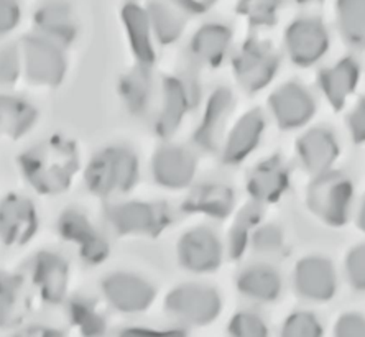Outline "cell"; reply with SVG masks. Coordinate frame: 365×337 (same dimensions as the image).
Here are the masks:
<instances>
[{
	"label": "cell",
	"instance_id": "cell-23",
	"mask_svg": "<svg viewBox=\"0 0 365 337\" xmlns=\"http://www.w3.org/2000/svg\"><path fill=\"white\" fill-rule=\"evenodd\" d=\"M186 104L187 98L182 85L178 81H175V79H168L165 84V107L162 117H160V130L163 133L173 132L181 120Z\"/></svg>",
	"mask_w": 365,
	"mask_h": 337
},
{
	"label": "cell",
	"instance_id": "cell-9",
	"mask_svg": "<svg viewBox=\"0 0 365 337\" xmlns=\"http://www.w3.org/2000/svg\"><path fill=\"white\" fill-rule=\"evenodd\" d=\"M270 107L283 128L302 127L314 114V100L308 89L297 83L282 85L270 98Z\"/></svg>",
	"mask_w": 365,
	"mask_h": 337
},
{
	"label": "cell",
	"instance_id": "cell-28",
	"mask_svg": "<svg viewBox=\"0 0 365 337\" xmlns=\"http://www.w3.org/2000/svg\"><path fill=\"white\" fill-rule=\"evenodd\" d=\"M282 334L287 337H318L323 334V328L314 314L294 313L284 321Z\"/></svg>",
	"mask_w": 365,
	"mask_h": 337
},
{
	"label": "cell",
	"instance_id": "cell-6",
	"mask_svg": "<svg viewBox=\"0 0 365 337\" xmlns=\"http://www.w3.org/2000/svg\"><path fill=\"white\" fill-rule=\"evenodd\" d=\"M178 256L185 269L204 274L221 265L222 245L211 229L197 227L182 235L178 245Z\"/></svg>",
	"mask_w": 365,
	"mask_h": 337
},
{
	"label": "cell",
	"instance_id": "cell-12",
	"mask_svg": "<svg viewBox=\"0 0 365 337\" xmlns=\"http://www.w3.org/2000/svg\"><path fill=\"white\" fill-rule=\"evenodd\" d=\"M298 155L303 167L316 176L331 168V165L339 157V147L329 130L318 127L306 132L299 138Z\"/></svg>",
	"mask_w": 365,
	"mask_h": 337
},
{
	"label": "cell",
	"instance_id": "cell-7",
	"mask_svg": "<svg viewBox=\"0 0 365 337\" xmlns=\"http://www.w3.org/2000/svg\"><path fill=\"white\" fill-rule=\"evenodd\" d=\"M329 46L326 26L318 19L293 21L287 31L289 58L299 66H309L324 56Z\"/></svg>",
	"mask_w": 365,
	"mask_h": 337
},
{
	"label": "cell",
	"instance_id": "cell-37",
	"mask_svg": "<svg viewBox=\"0 0 365 337\" xmlns=\"http://www.w3.org/2000/svg\"><path fill=\"white\" fill-rule=\"evenodd\" d=\"M298 2H302V4H308V2H316V0H298Z\"/></svg>",
	"mask_w": 365,
	"mask_h": 337
},
{
	"label": "cell",
	"instance_id": "cell-24",
	"mask_svg": "<svg viewBox=\"0 0 365 337\" xmlns=\"http://www.w3.org/2000/svg\"><path fill=\"white\" fill-rule=\"evenodd\" d=\"M35 50H30V69L31 76L38 81H51L56 83V78L63 73V60L58 55L55 48L36 45Z\"/></svg>",
	"mask_w": 365,
	"mask_h": 337
},
{
	"label": "cell",
	"instance_id": "cell-22",
	"mask_svg": "<svg viewBox=\"0 0 365 337\" xmlns=\"http://www.w3.org/2000/svg\"><path fill=\"white\" fill-rule=\"evenodd\" d=\"M191 207L196 211H202L216 217H225L234 204V195L225 186L209 185L191 196Z\"/></svg>",
	"mask_w": 365,
	"mask_h": 337
},
{
	"label": "cell",
	"instance_id": "cell-14",
	"mask_svg": "<svg viewBox=\"0 0 365 337\" xmlns=\"http://www.w3.org/2000/svg\"><path fill=\"white\" fill-rule=\"evenodd\" d=\"M265 120L260 110H252L240 119L230 132L225 142L224 160L227 163H237L244 160L252 150L259 145Z\"/></svg>",
	"mask_w": 365,
	"mask_h": 337
},
{
	"label": "cell",
	"instance_id": "cell-31",
	"mask_svg": "<svg viewBox=\"0 0 365 337\" xmlns=\"http://www.w3.org/2000/svg\"><path fill=\"white\" fill-rule=\"evenodd\" d=\"M252 245L260 254H275L283 245L282 231L275 226L260 227L252 237Z\"/></svg>",
	"mask_w": 365,
	"mask_h": 337
},
{
	"label": "cell",
	"instance_id": "cell-16",
	"mask_svg": "<svg viewBox=\"0 0 365 337\" xmlns=\"http://www.w3.org/2000/svg\"><path fill=\"white\" fill-rule=\"evenodd\" d=\"M288 170L278 157L267 160L254 170L249 180V191L259 202H270L288 188Z\"/></svg>",
	"mask_w": 365,
	"mask_h": 337
},
{
	"label": "cell",
	"instance_id": "cell-3",
	"mask_svg": "<svg viewBox=\"0 0 365 337\" xmlns=\"http://www.w3.org/2000/svg\"><path fill=\"white\" fill-rule=\"evenodd\" d=\"M26 163V175L31 181L38 183L40 188L46 191H60L69 183L74 170V155L66 143L51 142L40 147L30 155Z\"/></svg>",
	"mask_w": 365,
	"mask_h": 337
},
{
	"label": "cell",
	"instance_id": "cell-19",
	"mask_svg": "<svg viewBox=\"0 0 365 337\" xmlns=\"http://www.w3.org/2000/svg\"><path fill=\"white\" fill-rule=\"evenodd\" d=\"M34 219L35 214L30 202L12 197L0 204V235L14 242H21L34 234Z\"/></svg>",
	"mask_w": 365,
	"mask_h": 337
},
{
	"label": "cell",
	"instance_id": "cell-2",
	"mask_svg": "<svg viewBox=\"0 0 365 337\" xmlns=\"http://www.w3.org/2000/svg\"><path fill=\"white\" fill-rule=\"evenodd\" d=\"M137 180V160L128 150L109 148L91 163L88 181L98 195H112L132 188Z\"/></svg>",
	"mask_w": 365,
	"mask_h": 337
},
{
	"label": "cell",
	"instance_id": "cell-25",
	"mask_svg": "<svg viewBox=\"0 0 365 337\" xmlns=\"http://www.w3.org/2000/svg\"><path fill=\"white\" fill-rule=\"evenodd\" d=\"M148 21L155 28V33L163 43L176 40L182 30V20L173 10L162 4H153L148 12Z\"/></svg>",
	"mask_w": 365,
	"mask_h": 337
},
{
	"label": "cell",
	"instance_id": "cell-35",
	"mask_svg": "<svg viewBox=\"0 0 365 337\" xmlns=\"http://www.w3.org/2000/svg\"><path fill=\"white\" fill-rule=\"evenodd\" d=\"M359 227L365 231V199L362 202V207H361V212H359Z\"/></svg>",
	"mask_w": 365,
	"mask_h": 337
},
{
	"label": "cell",
	"instance_id": "cell-18",
	"mask_svg": "<svg viewBox=\"0 0 365 337\" xmlns=\"http://www.w3.org/2000/svg\"><path fill=\"white\" fill-rule=\"evenodd\" d=\"M239 291L255 301H273L282 291V278L268 265H252L237 278Z\"/></svg>",
	"mask_w": 365,
	"mask_h": 337
},
{
	"label": "cell",
	"instance_id": "cell-27",
	"mask_svg": "<svg viewBox=\"0 0 365 337\" xmlns=\"http://www.w3.org/2000/svg\"><path fill=\"white\" fill-rule=\"evenodd\" d=\"M278 4L280 0H239V12L252 24L270 25L275 21Z\"/></svg>",
	"mask_w": 365,
	"mask_h": 337
},
{
	"label": "cell",
	"instance_id": "cell-21",
	"mask_svg": "<svg viewBox=\"0 0 365 337\" xmlns=\"http://www.w3.org/2000/svg\"><path fill=\"white\" fill-rule=\"evenodd\" d=\"M337 21L349 45L365 46V0H337Z\"/></svg>",
	"mask_w": 365,
	"mask_h": 337
},
{
	"label": "cell",
	"instance_id": "cell-15",
	"mask_svg": "<svg viewBox=\"0 0 365 337\" xmlns=\"http://www.w3.org/2000/svg\"><path fill=\"white\" fill-rule=\"evenodd\" d=\"M234 109V98L227 89H219L209 99L202 124L196 133V142L207 150H214L221 140L225 122Z\"/></svg>",
	"mask_w": 365,
	"mask_h": 337
},
{
	"label": "cell",
	"instance_id": "cell-1",
	"mask_svg": "<svg viewBox=\"0 0 365 337\" xmlns=\"http://www.w3.org/2000/svg\"><path fill=\"white\" fill-rule=\"evenodd\" d=\"M352 185L346 176L334 171L316 175L308 188V206L321 221L329 226H342L349 217Z\"/></svg>",
	"mask_w": 365,
	"mask_h": 337
},
{
	"label": "cell",
	"instance_id": "cell-8",
	"mask_svg": "<svg viewBox=\"0 0 365 337\" xmlns=\"http://www.w3.org/2000/svg\"><path fill=\"white\" fill-rule=\"evenodd\" d=\"M294 286L306 299L327 301L337 288L334 266L323 256H306L294 270Z\"/></svg>",
	"mask_w": 365,
	"mask_h": 337
},
{
	"label": "cell",
	"instance_id": "cell-32",
	"mask_svg": "<svg viewBox=\"0 0 365 337\" xmlns=\"http://www.w3.org/2000/svg\"><path fill=\"white\" fill-rule=\"evenodd\" d=\"M334 333L339 337H365V318L359 314H344L336 323Z\"/></svg>",
	"mask_w": 365,
	"mask_h": 337
},
{
	"label": "cell",
	"instance_id": "cell-30",
	"mask_svg": "<svg viewBox=\"0 0 365 337\" xmlns=\"http://www.w3.org/2000/svg\"><path fill=\"white\" fill-rule=\"evenodd\" d=\"M346 271L354 288L365 291V244L357 245L347 255Z\"/></svg>",
	"mask_w": 365,
	"mask_h": 337
},
{
	"label": "cell",
	"instance_id": "cell-34",
	"mask_svg": "<svg viewBox=\"0 0 365 337\" xmlns=\"http://www.w3.org/2000/svg\"><path fill=\"white\" fill-rule=\"evenodd\" d=\"M19 5L15 0H0V31H7L19 24Z\"/></svg>",
	"mask_w": 365,
	"mask_h": 337
},
{
	"label": "cell",
	"instance_id": "cell-11",
	"mask_svg": "<svg viewBox=\"0 0 365 337\" xmlns=\"http://www.w3.org/2000/svg\"><path fill=\"white\" fill-rule=\"evenodd\" d=\"M196 171V160L185 148L165 147L153 160V173L160 185L168 188H185Z\"/></svg>",
	"mask_w": 365,
	"mask_h": 337
},
{
	"label": "cell",
	"instance_id": "cell-4",
	"mask_svg": "<svg viewBox=\"0 0 365 337\" xmlns=\"http://www.w3.org/2000/svg\"><path fill=\"white\" fill-rule=\"evenodd\" d=\"M166 309L190 324H209L221 313V296L209 286L185 285L170 293Z\"/></svg>",
	"mask_w": 365,
	"mask_h": 337
},
{
	"label": "cell",
	"instance_id": "cell-20",
	"mask_svg": "<svg viewBox=\"0 0 365 337\" xmlns=\"http://www.w3.org/2000/svg\"><path fill=\"white\" fill-rule=\"evenodd\" d=\"M230 45V31L222 25H206L197 31L191 43L192 53L202 63L216 64L224 60Z\"/></svg>",
	"mask_w": 365,
	"mask_h": 337
},
{
	"label": "cell",
	"instance_id": "cell-5",
	"mask_svg": "<svg viewBox=\"0 0 365 337\" xmlns=\"http://www.w3.org/2000/svg\"><path fill=\"white\" fill-rule=\"evenodd\" d=\"M278 58L267 43L250 40L235 58V74L242 88L255 93L264 89L275 76Z\"/></svg>",
	"mask_w": 365,
	"mask_h": 337
},
{
	"label": "cell",
	"instance_id": "cell-17",
	"mask_svg": "<svg viewBox=\"0 0 365 337\" xmlns=\"http://www.w3.org/2000/svg\"><path fill=\"white\" fill-rule=\"evenodd\" d=\"M359 81V66L351 58H346L336 66L321 71L319 84L332 107L341 109L349 95L354 93Z\"/></svg>",
	"mask_w": 365,
	"mask_h": 337
},
{
	"label": "cell",
	"instance_id": "cell-13",
	"mask_svg": "<svg viewBox=\"0 0 365 337\" xmlns=\"http://www.w3.org/2000/svg\"><path fill=\"white\" fill-rule=\"evenodd\" d=\"M110 222L122 234L157 232L165 224V216L160 207L130 202L114 207L110 211Z\"/></svg>",
	"mask_w": 365,
	"mask_h": 337
},
{
	"label": "cell",
	"instance_id": "cell-33",
	"mask_svg": "<svg viewBox=\"0 0 365 337\" xmlns=\"http://www.w3.org/2000/svg\"><path fill=\"white\" fill-rule=\"evenodd\" d=\"M349 128L356 142H365V98L359 100L356 109L349 117Z\"/></svg>",
	"mask_w": 365,
	"mask_h": 337
},
{
	"label": "cell",
	"instance_id": "cell-26",
	"mask_svg": "<svg viewBox=\"0 0 365 337\" xmlns=\"http://www.w3.org/2000/svg\"><path fill=\"white\" fill-rule=\"evenodd\" d=\"M260 207L259 204H250L239 214L235 219L234 227L230 229V254L239 256L244 252L247 244V235L252 227L259 222Z\"/></svg>",
	"mask_w": 365,
	"mask_h": 337
},
{
	"label": "cell",
	"instance_id": "cell-10",
	"mask_svg": "<svg viewBox=\"0 0 365 337\" xmlns=\"http://www.w3.org/2000/svg\"><path fill=\"white\" fill-rule=\"evenodd\" d=\"M104 293L112 306L123 313L143 311L153 301L155 291L147 281L135 275L117 274L104 281Z\"/></svg>",
	"mask_w": 365,
	"mask_h": 337
},
{
	"label": "cell",
	"instance_id": "cell-29",
	"mask_svg": "<svg viewBox=\"0 0 365 337\" xmlns=\"http://www.w3.org/2000/svg\"><path fill=\"white\" fill-rule=\"evenodd\" d=\"M229 333L237 337H264L267 336V328L257 314L239 313L230 319Z\"/></svg>",
	"mask_w": 365,
	"mask_h": 337
},
{
	"label": "cell",
	"instance_id": "cell-36",
	"mask_svg": "<svg viewBox=\"0 0 365 337\" xmlns=\"http://www.w3.org/2000/svg\"><path fill=\"white\" fill-rule=\"evenodd\" d=\"M197 2H200V4L202 5V7H204V5H207V4H212L214 0H197Z\"/></svg>",
	"mask_w": 365,
	"mask_h": 337
}]
</instances>
